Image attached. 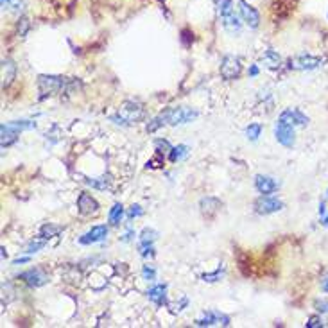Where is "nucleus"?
Segmentation results:
<instances>
[{
    "label": "nucleus",
    "instance_id": "f3484780",
    "mask_svg": "<svg viewBox=\"0 0 328 328\" xmlns=\"http://www.w3.org/2000/svg\"><path fill=\"white\" fill-rule=\"evenodd\" d=\"M221 20H223V27L224 31L229 32V34H239L240 29H242V18L239 15H235V11L228 13V15L221 16Z\"/></svg>",
    "mask_w": 328,
    "mask_h": 328
},
{
    "label": "nucleus",
    "instance_id": "3c124183",
    "mask_svg": "<svg viewBox=\"0 0 328 328\" xmlns=\"http://www.w3.org/2000/svg\"><path fill=\"white\" fill-rule=\"evenodd\" d=\"M327 16H328V13H327Z\"/></svg>",
    "mask_w": 328,
    "mask_h": 328
},
{
    "label": "nucleus",
    "instance_id": "09e8293b",
    "mask_svg": "<svg viewBox=\"0 0 328 328\" xmlns=\"http://www.w3.org/2000/svg\"><path fill=\"white\" fill-rule=\"evenodd\" d=\"M2 258H7V253H5V248H2Z\"/></svg>",
    "mask_w": 328,
    "mask_h": 328
},
{
    "label": "nucleus",
    "instance_id": "f8f14e48",
    "mask_svg": "<svg viewBox=\"0 0 328 328\" xmlns=\"http://www.w3.org/2000/svg\"><path fill=\"white\" fill-rule=\"evenodd\" d=\"M215 325L229 327V318L226 314L217 312V310H208V312H204L201 318L196 319V327H215Z\"/></svg>",
    "mask_w": 328,
    "mask_h": 328
},
{
    "label": "nucleus",
    "instance_id": "e433bc0d",
    "mask_svg": "<svg viewBox=\"0 0 328 328\" xmlns=\"http://www.w3.org/2000/svg\"><path fill=\"white\" fill-rule=\"evenodd\" d=\"M29 27H31V24H29V18L22 16L20 20H18V24H16V31H18V34H20V36H25L27 31H29Z\"/></svg>",
    "mask_w": 328,
    "mask_h": 328
},
{
    "label": "nucleus",
    "instance_id": "9d476101",
    "mask_svg": "<svg viewBox=\"0 0 328 328\" xmlns=\"http://www.w3.org/2000/svg\"><path fill=\"white\" fill-rule=\"evenodd\" d=\"M239 13H240L242 22H244L250 29H256V27L260 25V13H258L253 5L248 4L246 0H239Z\"/></svg>",
    "mask_w": 328,
    "mask_h": 328
},
{
    "label": "nucleus",
    "instance_id": "49530a36",
    "mask_svg": "<svg viewBox=\"0 0 328 328\" xmlns=\"http://www.w3.org/2000/svg\"><path fill=\"white\" fill-rule=\"evenodd\" d=\"M250 76H251V77L258 76V67H256V65H253V67L250 68Z\"/></svg>",
    "mask_w": 328,
    "mask_h": 328
},
{
    "label": "nucleus",
    "instance_id": "7c9ffc66",
    "mask_svg": "<svg viewBox=\"0 0 328 328\" xmlns=\"http://www.w3.org/2000/svg\"><path fill=\"white\" fill-rule=\"evenodd\" d=\"M138 253H140L144 258H147V256H154V246H152V242H144V240H140V244H138Z\"/></svg>",
    "mask_w": 328,
    "mask_h": 328
},
{
    "label": "nucleus",
    "instance_id": "f03ea898",
    "mask_svg": "<svg viewBox=\"0 0 328 328\" xmlns=\"http://www.w3.org/2000/svg\"><path fill=\"white\" fill-rule=\"evenodd\" d=\"M144 117H146L144 106L138 104V102H133V101H126V102L120 104L119 113L113 115L111 120H115L117 124H122V126H133L136 124V122H140Z\"/></svg>",
    "mask_w": 328,
    "mask_h": 328
},
{
    "label": "nucleus",
    "instance_id": "dca6fc26",
    "mask_svg": "<svg viewBox=\"0 0 328 328\" xmlns=\"http://www.w3.org/2000/svg\"><path fill=\"white\" fill-rule=\"evenodd\" d=\"M199 208L206 219H214L223 208V201H219L217 198H203L199 201Z\"/></svg>",
    "mask_w": 328,
    "mask_h": 328
},
{
    "label": "nucleus",
    "instance_id": "5701e85b",
    "mask_svg": "<svg viewBox=\"0 0 328 328\" xmlns=\"http://www.w3.org/2000/svg\"><path fill=\"white\" fill-rule=\"evenodd\" d=\"M2 7L4 11L7 9L9 13H22L24 7H25V0H2Z\"/></svg>",
    "mask_w": 328,
    "mask_h": 328
},
{
    "label": "nucleus",
    "instance_id": "ddd939ff",
    "mask_svg": "<svg viewBox=\"0 0 328 328\" xmlns=\"http://www.w3.org/2000/svg\"><path fill=\"white\" fill-rule=\"evenodd\" d=\"M18 280H22L24 283H27L29 287H42L45 285L49 281V276L43 273V269H40V267H34V269H29V271L22 273L20 276H18Z\"/></svg>",
    "mask_w": 328,
    "mask_h": 328
},
{
    "label": "nucleus",
    "instance_id": "72a5a7b5",
    "mask_svg": "<svg viewBox=\"0 0 328 328\" xmlns=\"http://www.w3.org/2000/svg\"><path fill=\"white\" fill-rule=\"evenodd\" d=\"M314 308H316V312L318 314L327 316L328 314V300H325V298H318V300H314Z\"/></svg>",
    "mask_w": 328,
    "mask_h": 328
},
{
    "label": "nucleus",
    "instance_id": "b1692460",
    "mask_svg": "<svg viewBox=\"0 0 328 328\" xmlns=\"http://www.w3.org/2000/svg\"><path fill=\"white\" fill-rule=\"evenodd\" d=\"M59 231H61V226H56V224L47 223L40 228V237L45 239V240H49V239H52V237H56Z\"/></svg>",
    "mask_w": 328,
    "mask_h": 328
},
{
    "label": "nucleus",
    "instance_id": "c03bdc74",
    "mask_svg": "<svg viewBox=\"0 0 328 328\" xmlns=\"http://www.w3.org/2000/svg\"><path fill=\"white\" fill-rule=\"evenodd\" d=\"M321 291L328 294V276H325L323 280H321Z\"/></svg>",
    "mask_w": 328,
    "mask_h": 328
},
{
    "label": "nucleus",
    "instance_id": "20e7f679",
    "mask_svg": "<svg viewBox=\"0 0 328 328\" xmlns=\"http://www.w3.org/2000/svg\"><path fill=\"white\" fill-rule=\"evenodd\" d=\"M325 65V59L319 56H312V54H298V56L291 57L287 61V68L289 70H296V72H312L318 70Z\"/></svg>",
    "mask_w": 328,
    "mask_h": 328
},
{
    "label": "nucleus",
    "instance_id": "a878e982",
    "mask_svg": "<svg viewBox=\"0 0 328 328\" xmlns=\"http://www.w3.org/2000/svg\"><path fill=\"white\" fill-rule=\"evenodd\" d=\"M109 177L102 176V177H94V179H84V183L92 188H97V190H106L109 187Z\"/></svg>",
    "mask_w": 328,
    "mask_h": 328
},
{
    "label": "nucleus",
    "instance_id": "6ab92c4d",
    "mask_svg": "<svg viewBox=\"0 0 328 328\" xmlns=\"http://www.w3.org/2000/svg\"><path fill=\"white\" fill-rule=\"evenodd\" d=\"M18 133H20V131L16 129L15 126H11L9 122H7V124H2V149L13 146V144L18 140Z\"/></svg>",
    "mask_w": 328,
    "mask_h": 328
},
{
    "label": "nucleus",
    "instance_id": "6e6552de",
    "mask_svg": "<svg viewBox=\"0 0 328 328\" xmlns=\"http://www.w3.org/2000/svg\"><path fill=\"white\" fill-rule=\"evenodd\" d=\"M281 122H287V124L294 126V127H307L308 122H310V119H308L307 115L303 113L302 109L298 108H287L283 109L280 113V119Z\"/></svg>",
    "mask_w": 328,
    "mask_h": 328
},
{
    "label": "nucleus",
    "instance_id": "473e14b6",
    "mask_svg": "<svg viewBox=\"0 0 328 328\" xmlns=\"http://www.w3.org/2000/svg\"><path fill=\"white\" fill-rule=\"evenodd\" d=\"M181 36H179V40H181L183 43V47H192V43H194V32L190 31V29H181V32H179Z\"/></svg>",
    "mask_w": 328,
    "mask_h": 328
},
{
    "label": "nucleus",
    "instance_id": "9b49d317",
    "mask_svg": "<svg viewBox=\"0 0 328 328\" xmlns=\"http://www.w3.org/2000/svg\"><path fill=\"white\" fill-rule=\"evenodd\" d=\"M99 203H97V199L88 192H81L77 198V210L79 214L84 215V217H90V215H95L99 214Z\"/></svg>",
    "mask_w": 328,
    "mask_h": 328
},
{
    "label": "nucleus",
    "instance_id": "4468645a",
    "mask_svg": "<svg viewBox=\"0 0 328 328\" xmlns=\"http://www.w3.org/2000/svg\"><path fill=\"white\" fill-rule=\"evenodd\" d=\"M255 188L262 196H269L275 194L280 188V181L273 176H264V174H256L255 176Z\"/></svg>",
    "mask_w": 328,
    "mask_h": 328
},
{
    "label": "nucleus",
    "instance_id": "423d86ee",
    "mask_svg": "<svg viewBox=\"0 0 328 328\" xmlns=\"http://www.w3.org/2000/svg\"><path fill=\"white\" fill-rule=\"evenodd\" d=\"M275 138H276V142L281 144L283 147L292 149V147L296 146V133H294V126L278 120V122L275 124Z\"/></svg>",
    "mask_w": 328,
    "mask_h": 328
},
{
    "label": "nucleus",
    "instance_id": "cd10ccee",
    "mask_svg": "<svg viewBox=\"0 0 328 328\" xmlns=\"http://www.w3.org/2000/svg\"><path fill=\"white\" fill-rule=\"evenodd\" d=\"M45 244H47V240L45 239H36V240H31L29 244H27V250L25 253H29V255H32V253H38V251L42 250V248H45Z\"/></svg>",
    "mask_w": 328,
    "mask_h": 328
},
{
    "label": "nucleus",
    "instance_id": "f257e3e1",
    "mask_svg": "<svg viewBox=\"0 0 328 328\" xmlns=\"http://www.w3.org/2000/svg\"><path fill=\"white\" fill-rule=\"evenodd\" d=\"M70 86V79L63 77V76H40L38 77V99L43 101L47 97H52V95L61 94L63 90Z\"/></svg>",
    "mask_w": 328,
    "mask_h": 328
},
{
    "label": "nucleus",
    "instance_id": "de8ad7c7",
    "mask_svg": "<svg viewBox=\"0 0 328 328\" xmlns=\"http://www.w3.org/2000/svg\"><path fill=\"white\" fill-rule=\"evenodd\" d=\"M321 224H323V226H328V212L325 215H321Z\"/></svg>",
    "mask_w": 328,
    "mask_h": 328
},
{
    "label": "nucleus",
    "instance_id": "a19ab883",
    "mask_svg": "<svg viewBox=\"0 0 328 328\" xmlns=\"http://www.w3.org/2000/svg\"><path fill=\"white\" fill-rule=\"evenodd\" d=\"M154 146H156V151L158 152H169L172 149L171 144H169L167 140H156V142H154Z\"/></svg>",
    "mask_w": 328,
    "mask_h": 328
},
{
    "label": "nucleus",
    "instance_id": "f704fd0d",
    "mask_svg": "<svg viewBox=\"0 0 328 328\" xmlns=\"http://www.w3.org/2000/svg\"><path fill=\"white\" fill-rule=\"evenodd\" d=\"M147 169H160V167H163V152H154V156L147 162Z\"/></svg>",
    "mask_w": 328,
    "mask_h": 328
},
{
    "label": "nucleus",
    "instance_id": "79ce46f5",
    "mask_svg": "<svg viewBox=\"0 0 328 328\" xmlns=\"http://www.w3.org/2000/svg\"><path fill=\"white\" fill-rule=\"evenodd\" d=\"M133 237H135V231H133V229H129L127 233H124L122 237H120V240H122V242H129Z\"/></svg>",
    "mask_w": 328,
    "mask_h": 328
},
{
    "label": "nucleus",
    "instance_id": "37998d69",
    "mask_svg": "<svg viewBox=\"0 0 328 328\" xmlns=\"http://www.w3.org/2000/svg\"><path fill=\"white\" fill-rule=\"evenodd\" d=\"M31 260L29 256H22V258H15L13 260V266H20V264H27V262Z\"/></svg>",
    "mask_w": 328,
    "mask_h": 328
},
{
    "label": "nucleus",
    "instance_id": "7ed1b4c3",
    "mask_svg": "<svg viewBox=\"0 0 328 328\" xmlns=\"http://www.w3.org/2000/svg\"><path fill=\"white\" fill-rule=\"evenodd\" d=\"M163 119H165L167 126H183L188 124L199 117L196 109L188 108V106H177V108H167L162 111Z\"/></svg>",
    "mask_w": 328,
    "mask_h": 328
},
{
    "label": "nucleus",
    "instance_id": "0eeeda50",
    "mask_svg": "<svg viewBox=\"0 0 328 328\" xmlns=\"http://www.w3.org/2000/svg\"><path fill=\"white\" fill-rule=\"evenodd\" d=\"M255 212L260 215H271V214H276V212H280V210H283V201L278 198H273L271 194L269 196H262V198H258L255 201Z\"/></svg>",
    "mask_w": 328,
    "mask_h": 328
},
{
    "label": "nucleus",
    "instance_id": "aec40b11",
    "mask_svg": "<svg viewBox=\"0 0 328 328\" xmlns=\"http://www.w3.org/2000/svg\"><path fill=\"white\" fill-rule=\"evenodd\" d=\"M260 61L264 63L267 68L276 70V68H280V65H281V57H280V54L276 52V50H273V49H267V50H264V52H262Z\"/></svg>",
    "mask_w": 328,
    "mask_h": 328
},
{
    "label": "nucleus",
    "instance_id": "c85d7f7f",
    "mask_svg": "<svg viewBox=\"0 0 328 328\" xmlns=\"http://www.w3.org/2000/svg\"><path fill=\"white\" fill-rule=\"evenodd\" d=\"M262 135V126L260 124H250L246 127V136L250 138V140H258V136Z\"/></svg>",
    "mask_w": 328,
    "mask_h": 328
},
{
    "label": "nucleus",
    "instance_id": "39448f33",
    "mask_svg": "<svg viewBox=\"0 0 328 328\" xmlns=\"http://www.w3.org/2000/svg\"><path fill=\"white\" fill-rule=\"evenodd\" d=\"M219 72H221L223 79H226V81L239 79L240 74H242V63H240V59L237 56H231V54H228V56L223 57Z\"/></svg>",
    "mask_w": 328,
    "mask_h": 328
},
{
    "label": "nucleus",
    "instance_id": "bb28decb",
    "mask_svg": "<svg viewBox=\"0 0 328 328\" xmlns=\"http://www.w3.org/2000/svg\"><path fill=\"white\" fill-rule=\"evenodd\" d=\"M215 2V7H217V13L221 16L228 15L233 11V0H214Z\"/></svg>",
    "mask_w": 328,
    "mask_h": 328
},
{
    "label": "nucleus",
    "instance_id": "4be33fe9",
    "mask_svg": "<svg viewBox=\"0 0 328 328\" xmlns=\"http://www.w3.org/2000/svg\"><path fill=\"white\" fill-rule=\"evenodd\" d=\"M122 219H124V206H122V203H115L108 214L109 224H111V226H119V224L122 223Z\"/></svg>",
    "mask_w": 328,
    "mask_h": 328
},
{
    "label": "nucleus",
    "instance_id": "2f4dec72",
    "mask_svg": "<svg viewBox=\"0 0 328 328\" xmlns=\"http://www.w3.org/2000/svg\"><path fill=\"white\" fill-rule=\"evenodd\" d=\"M224 271H226L224 267H219V269L215 273H208V275H203V276H201V280H203V281H208V283H214V281H219L221 278H223Z\"/></svg>",
    "mask_w": 328,
    "mask_h": 328
},
{
    "label": "nucleus",
    "instance_id": "58836bf2",
    "mask_svg": "<svg viewBox=\"0 0 328 328\" xmlns=\"http://www.w3.org/2000/svg\"><path fill=\"white\" fill-rule=\"evenodd\" d=\"M307 328H321L323 327V319H321V314H316V316H310L305 323Z\"/></svg>",
    "mask_w": 328,
    "mask_h": 328
},
{
    "label": "nucleus",
    "instance_id": "c9c22d12",
    "mask_svg": "<svg viewBox=\"0 0 328 328\" xmlns=\"http://www.w3.org/2000/svg\"><path fill=\"white\" fill-rule=\"evenodd\" d=\"M156 237H158V233L152 228H144L140 233V240H144V242H154Z\"/></svg>",
    "mask_w": 328,
    "mask_h": 328
},
{
    "label": "nucleus",
    "instance_id": "a18cd8bd",
    "mask_svg": "<svg viewBox=\"0 0 328 328\" xmlns=\"http://www.w3.org/2000/svg\"><path fill=\"white\" fill-rule=\"evenodd\" d=\"M325 214H327V206H325V201H321V203H319V217Z\"/></svg>",
    "mask_w": 328,
    "mask_h": 328
},
{
    "label": "nucleus",
    "instance_id": "4c0bfd02",
    "mask_svg": "<svg viewBox=\"0 0 328 328\" xmlns=\"http://www.w3.org/2000/svg\"><path fill=\"white\" fill-rule=\"evenodd\" d=\"M142 276H144V280L152 281L154 278H156V269H154L152 266H149V264H146V266L142 267Z\"/></svg>",
    "mask_w": 328,
    "mask_h": 328
},
{
    "label": "nucleus",
    "instance_id": "412c9836",
    "mask_svg": "<svg viewBox=\"0 0 328 328\" xmlns=\"http://www.w3.org/2000/svg\"><path fill=\"white\" fill-rule=\"evenodd\" d=\"M2 79H4V88L9 86L16 79V65L11 59H4L2 61Z\"/></svg>",
    "mask_w": 328,
    "mask_h": 328
},
{
    "label": "nucleus",
    "instance_id": "2eb2a0df",
    "mask_svg": "<svg viewBox=\"0 0 328 328\" xmlns=\"http://www.w3.org/2000/svg\"><path fill=\"white\" fill-rule=\"evenodd\" d=\"M106 235H108V226H104V224H97V226H94L92 229H88L86 233L79 237V244H83V246L95 244V242L104 240Z\"/></svg>",
    "mask_w": 328,
    "mask_h": 328
},
{
    "label": "nucleus",
    "instance_id": "a211bd4d",
    "mask_svg": "<svg viewBox=\"0 0 328 328\" xmlns=\"http://www.w3.org/2000/svg\"><path fill=\"white\" fill-rule=\"evenodd\" d=\"M147 298H149L154 305H158V307L167 305V285L165 283H158V285L151 287L149 292H147Z\"/></svg>",
    "mask_w": 328,
    "mask_h": 328
},
{
    "label": "nucleus",
    "instance_id": "c756f323",
    "mask_svg": "<svg viewBox=\"0 0 328 328\" xmlns=\"http://www.w3.org/2000/svg\"><path fill=\"white\" fill-rule=\"evenodd\" d=\"M163 126H167L165 124V119H163V115L160 113L158 117H154V119L147 124V133H154V131H158L160 127H163Z\"/></svg>",
    "mask_w": 328,
    "mask_h": 328
},
{
    "label": "nucleus",
    "instance_id": "393cba45",
    "mask_svg": "<svg viewBox=\"0 0 328 328\" xmlns=\"http://www.w3.org/2000/svg\"><path fill=\"white\" fill-rule=\"evenodd\" d=\"M187 152H188V147L179 144V146L172 147L171 151H169V160H171L172 163H176V162H179L183 156H187Z\"/></svg>",
    "mask_w": 328,
    "mask_h": 328
},
{
    "label": "nucleus",
    "instance_id": "8fccbe9b",
    "mask_svg": "<svg viewBox=\"0 0 328 328\" xmlns=\"http://www.w3.org/2000/svg\"><path fill=\"white\" fill-rule=\"evenodd\" d=\"M327 198H328V190H327Z\"/></svg>",
    "mask_w": 328,
    "mask_h": 328
},
{
    "label": "nucleus",
    "instance_id": "ea45409f",
    "mask_svg": "<svg viewBox=\"0 0 328 328\" xmlns=\"http://www.w3.org/2000/svg\"><path fill=\"white\" fill-rule=\"evenodd\" d=\"M144 214V212H142V206L140 204H133V206H131L129 210H127V219H135V217H140V215Z\"/></svg>",
    "mask_w": 328,
    "mask_h": 328
},
{
    "label": "nucleus",
    "instance_id": "1a4fd4ad",
    "mask_svg": "<svg viewBox=\"0 0 328 328\" xmlns=\"http://www.w3.org/2000/svg\"><path fill=\"white\" fill-rule=\"evenodd\" d=\"M296 5V2L294 0H273V4H271V16H273V20H287L289 16L294 13V7Z\"/></svg>",
    "mask_w": 328,
    "mask_h": 328
}]
</instances>
